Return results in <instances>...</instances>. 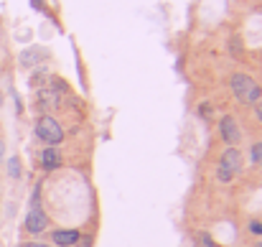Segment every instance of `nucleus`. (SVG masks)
Listing matches in <instances>:
<instances>
[{"instance_id": "nucleus-11", "label": "nucleus", "mask_w": 262, "mask_h": 247, "mask_svg": "<svg viewBox=\"0 0 262 247\" xmlns=\"http://www.w3.org/2000/svg\"><path fill=\"white\" fill-rule=\"evenodd\" d=\"M8 173H10L13 178H20V163H18V158H10V161H8Z\"/></svg>"}, {"instance_id": "nucleus-16", "label": "nucleus", "mask_w": 262, "mask_h": 247, "mask_svg": "<svg viewBox=\"0 0 262 247\" xmlns=\"http://www.w3.org/2000/svg\"><path fill=\"white\" fill-rule=\"evenodd\" d=\"M0 105H3V97H0Z\"/></svg>"}, {"instance_id": "nucleus-4", "label": "nucleus", "mask_w": 262, "mask_h": 247, "mask_svg": "<svg viewBox=\"0 0 262 247\" xmlns=\"http://www.w3.org/2000/svg\"><path fill=\"white\" fill-rule=\"evenodd\" d=\"M26 230H28L31 235H41V232H46V230H49V217H46V212L41 209L38 196H33V204H31V209H28Z\"/></svg>"}, {"instance_id": "nucleus-13", "label": "nucleus", "mask_w": 262, "mask_h": 247, "mask_svg": "<svg viewBox=\"0 0 262 247\" xmlns=\"http://www.w3.org/2000/svg\"><path fill=\"white\" fill-rule=\"evenodd\" d=\"M92 237H79V242H77V247H92Z\"/></svg>"}, {"instance_id": "nucleus-1", "label": "nucleus", "mask_w": 262, "mask_h": 247, "mask_svg": "<svg viewBox=\"0 0 262 247\" xmlns=\"http://www.w3.org/2000/svg\"><path fill=\"white\" fill-rule=\"evenodd\" d=\"M229 87H232L234 97H237L242 105H257L262 99L260 84L255 82L250 74H234V77L229 79Z\"/></svg>"}, {"instance_id": "nucleus-3", "label": "nucleus", "mask_w": 262, "mask_h": 247, "mask_svg": "<svg viewBox=\"0 0 262 247\" xmlns=\"http://www.w3.org/2000/svg\"><path fill=\"white\" fill-rule=\"evenodd\" d=\"M36 138H38L41 143H46L49 148H56V146L64 143V128H61L59 120H54L51 115H43V117H38V122H36Z\"/></svg>"}, {"instance_id": "nucleus-9", "label": "nucleus", "mask_w": 262, "mask_h": 247, "mask_svg": "<svg viewBox=\"0 0 262 247\" xmlns=\"http://www.w3.org/2000/svg\"><path fill=\"white\" fill-rule=\"evenodd\" d=\"M41 56H46V51H23V54H20V64H23V67H31V64H36Z\"/></svg>"}, {"instance_id": "nucleus-10", "label": "nucleus", "mask_w": 262, "mask_h": 247, "mask_svg": "<svg viewBox=\"0 0 262 247\" xmlns=\"http://www.w3.org/2000/svg\"><path fill=\"white\" fill-rule=\"evenodd\" d=\"M250 156H252V163L260 166V168H262V143H255V146H252Z\"/></svg>"}, {"instance_id": "nucleus-12", "label": "nucleus", "mask_w": 262, "mask_h": 247, "mask_svg": "<svg viewBox=\"0 0 262 247\" xmlns=\"http://www.w3.org/2000/svg\"><path fill=\"white\" fill-rule=\"evenodd\" d=\"M250 232L252 235H262V222H250Z\"/></svg>"}, {"instance_id": "nucleus-7", "label": "nucleus", "mask_w": 262, "mask_h": 247, "mask_svg": "<svg viewBox=\"0 0 262 247\" xmlns=\"http://www.w3.org/2000/svg\"><path fill=\"white\" fill-rule=\"evenodd\" d=\"M41 166H43L46 171L59 168V166H61V153H59L56 148H46V151L41 153Z\"/></svg>"}, {"instance_id": "nucleus-14", "label": "nucleus", "mask_w": 262, "mask_h": 247, "mask_svg": "<svg viewBox=\"0 0 262 247\" xmlns=\"http://www.w3.org/2000/svg\"><path fill=\"white\" fill-rule=\"evenodd\" d=\"M20 247H51V245H46V242H23Z\"/></svg>"}, {"instance_id": "nucleus-15", "label": "nucleus", "mask_w": 262, "mask_h": 247, "mask_svg": "<svg viewBox=\"0 0 262 247\" xmlns=\"http://www.w3.org/2000/svg\"><path fill=\"white\" fill-rule=\"evenodd\" d=\"M257 120H260V125H262V99L257 102Z\"/></svg>"}, {"instance_id": "nucleus-6", "label": "nucleus", "mask_w": 262, "mask_h": 247, "mask_svg": "<svg viewBox=\"0 0 262 247\" xmlns=\"http://www.w3.org/2000/svg\"><path fill=\"white\" fill-rule=\"evenodd\" d=\"M79 232L77 230H54V235H51V242L56 247H74L79 242Z\"/></svg>"}, {"instance_id": "nucleus-5", "label": "nucleus", "mask_w": 262, "mask_h": 247, "mask_svg": "<svg viewBox=\"0 0 262 247\" xmlns=\"http://www.w3.org/2000/svg\"><path fill=\"white\" fill-rule=\"evenodd\" d=\"M219 135L229 148H239V143H242V130H239V125L232 115H224L219 120Z\"/></svg>"}, {"instance_id": "nucleus-8", "label": "nucleus", "mask_w": 262, "mask_h": 247, "mask_svg": "<svg viewBox=\"0 0 262 247\" xmlns=\"http://www.w3.org/2000/svg\"><path fill=\"white\" fill-rule=\"evenodd\" d=\"M38 99H41V107H56L59 105V94L54 87H46L38 92Z\"/></svg>"}, {"instance_id": "nucleus-2", "label": "nucleus", "mask_w": 262, "mask_h": 247, "mask_svg": "<svg viewBox=\"0 0 262 247\" xmlns=\"http://www.w3.org/2000/svg\"><path fill=\"white\" fill-rule=\"evenodd\" d=\"M245 166V158L239 153V148H227L216 163V181L219 183H232L237 178V173L242 171Z\"/></svg>"}]
</instances>
